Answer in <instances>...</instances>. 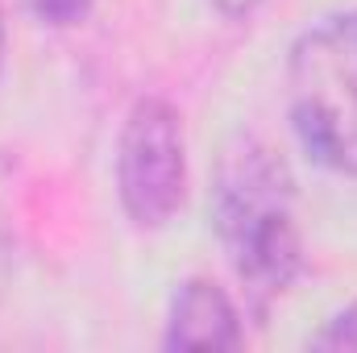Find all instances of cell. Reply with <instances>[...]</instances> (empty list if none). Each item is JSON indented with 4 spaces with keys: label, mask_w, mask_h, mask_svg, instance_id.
Listing matches in <instances>:
<instances>
[{
    "label": "cell",
    "mask_w": 357,
    "mask_h": 353,
    "mask_svg": "<svg viewBox=\"0 0 357 353\" xmlns=\"http://www.w3.org/2000/svg\"><path fill=\"white\" fill-rule=\"evenodd\" d=\"M212 220L254 316L295 283L303 262L295 220V175L282 154L254 133H237L216 163Z\"/></svg>",
    "instance_id": "6da1fadb"
},
{
    "label": "cell",
    "mask_w": 357,
    "mask_h": 353,
    "mask_svg": "<svg viewBox=\"0 0 357 353\" xmlns=\"http://www.w3.org/2000/svg\"><path fill=\"white\" fill-rule=\"evenodd\" d=\"M0 63H4V17H0Z\"/></svg>",
    "instance_id": "9c48e42d"
},
{
    "label": "cell",
    "mask_w": 357,
    "mask_h": 353,
    "mask_svg": "<svg viewBox=\"0 0 357 353\" xmlns=\"http://www.w3.org/2000/svg\"><path fill=\"white\" fill-rule=\"evenodd\" d=\"M287 104L299 146L328 171L357 175V13L299 33L287 63Z\"/></svg>",
    "instance_id": "7a4b0ae2"
},
{
    "label": "cell",
    "mask_w": 357,
    "mask_h": 353,
    "mask_svg": "<svg viewBox=\"0 0 357 353\" xmlns=\"http://www.w3.org/2000/svg\"><path fill=\"white\" fill-rule=\"evenodd\" d=\"M312 350H357V299L324 324V333L312 337Z\"/></svg>",
    "instance_id": "5b68a950"
},
{
    "label": "cell",
    "mask_w": 357,
    "mask_h": 353,
    "mask_svg": "<svg viewBox=\"0 0 357 353\" xmlns=\"http://www.w3.org/2000/svg\"><path fill=\"white\" fill-rule=\"evenodd\" d=\"M241 341H245L241 316L216 283L208 278L178 283L162 337L167 350H237Z\"/></svg>",
    "instance_id": "277c9868"
},
{
    "label": "cell",
    "mask_w": 357,
    "mask_h": 353,
    "mask_svg": "<svg viewBox=\"0 0 357 353\" xmlns=\"http://www.w3.org/2000/svg\"><path fill=\"white\" fill-rule=\"evenodd\" d=\"M8 270H13V237H8V225H4V216H0V295H4Z\"/></svg>",
    "instance_id": "52a82bcc"
},
{
    "label": "cell",
    "mask_w": 357,
    "mask_h": 353,
    "mask_svg": "<svg viewBox=\"0 0 357 353\" xmlns=\"http://www.w3.org/2000/svg\"><path fill=\"white\" fill-rule=\"evenodd\" d=\"M88 4L91 0H33L38 17H46L50 25H75V21H84Z\"/></svg>",
    "instance_id": "8992f818"
},
{
    "label": "cell",
    "mask_w": 357,
    "mask_h": 353,
    "mask_svg": "<svg viewBox=\"0 0 357 353\" xmlns=\"http://www.w3.org/2000/svg\"><path fill=\"white\" fill-rule=\"evenodd\" d=\"M212 4H216V8H220L225 17H241V13H250V8H254L258 0H212Z\"/></svg>",
    "instance_id": "ba28073f"
},
{
    "label": "cell",
    "mask_w": 357,
    "mask_h": 353,
    "mask_svg": "<svg viewBox=\"0 0 357 353\" xmlns=\"http://www.w3.org/2000/svg\"><path fill=\"white\" fill-rule=\"evenodd\" d=\"M116 191L137 229L171 225L187 195V137L183 121L162 96L129 108L116 142Z\"/></svg>",
    "instance_id": "3957f363"
}]
</instances>
